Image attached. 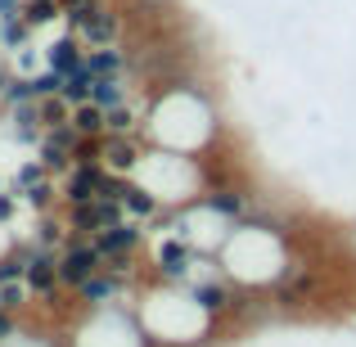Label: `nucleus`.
<instances>
[{
  "label": "nucleus",
  "instance_id": "obj_1",
  "mask_svg": "<svg viewBox=\"0 0 356 347\" xmlns=\"http://www.w3.org/2000/svg\"><path fill=\"white\" fill-rule=\"evenodd\" d=\"M95 271H104V252L95 248V239L86 234H68V243L59 248V284L68 293H77Z\"/></svg>",
  "mask_w": 356,
  "mask_h": 347
},
{
  "label": "nucleus",
  "instance_id": "obj_2",
  "mask_svg": "<svg viewBox=\"0 0 356 347\" xmlns=\"http://www.w3.org/2000/svg\"><path fill=\"white\" fill-rule=\"evenodd\" d=\"M27 289H32L36 302H59L63 284H59V252L50 248H36V243H27Z\"/></svg>",
  "mask_w": 356,
  "mask_h": 347
},
{
  "label": "nucleus",
  "instance_id": "obj_3",
  "mask_svg": "<svg viewBox=\"0 0 356 347\" xmlns=\"http://www.w3.org/2000/svg\"><path fill=\"white\" fill-rule=\"evenodd\" d=\"M131 284H136V280H127V275H118V271L104 266V271H95V275H90L72 298H77L86 312H104V307H113V302H122V298H127Z\"/></svg>",
  "mask_w": 356,
  "mask_h": 347
},
{
  "label": "nucleus",
  "instance_id": "obj_4",
  "mask_svg": "<svg viewBox=\"0 0 356 347\" xmlns=\"http://www.w3.org/2000/svg\"><path fill=\"white\" fill-rule=\"evenodd\" d=\"M104 176H108V167H104V163H72L68 172H63V185H59L63 208L99 199V185H104Z\"/></svg>",
  "mask_w": 356,
  "mask_h": 347
},
{
  "label": "nucleus",
  "instance_id": "obj_5",
  "mask_svg": "<svg viewBox=\"0 0 356 347\" xmlns=\"http://www.w3.org/2000/svg\"><path fill=\"white\" fill-rule=\"evenodd\" d=\"M72 149H77V127H72V122H63V127H50L41 136L36 158L45 163V172H50V176H63L72 167Z\"/></svg>",
  "mask_w": 356,
  "mask_h": 347
},
{
  "label": "nucleus",
  "instance_id": "obj_6",
  "mask_svg": "<svg viewBox=\"0 0 356 347\" xmlns=\"http://www.w3.org/2000/svg\"><path fill=\"white\" fill-rule=\"evenodd\" d=\"M145 221H118V226H108V230H99L95 234V248L104 252V261H113V257H136L140 252V243H145Z\"/></svg>",
  "mask_w": 356,
  "mask_h": 347
},
{
  "label": "nucleus",
  "instance_id": "obj_7",
  "mask_svg": "<svg viewBox=\"0 0 356 347\" xmlns=\"http://www.w3.org/2000/svg\"><path fill=\"white\" fill-rule=\"evenodd\" d=\"M86 50H90V45L81 41L77 32H68V36H59V41L45 45V68H54L59 77H68L72 68H81V63H86Z\"/></svg>",
  "mask_w": 356,
  "mask_h": 347
},
{
  "label": "nucleus",
  "instance_id": "obj_8",
  "mask_svg": "<svg viewBox=\"0 0 356 347\" xmlns=\"http://www.w3.org/2000/svg\"><path fill=\"white\" fill-rule=\"evenodd\" d=\"M140 136H104V167L118 176H131L140 167Z\"/></svg>",
  "mask_w": 356,
  "mask_h": 347
},
{
  "label": "nucleus",
  "instance_id": "obj_9",
  "mask_svg": "<svg viewBox=\"0 0 356 347\" xmlns=\"http://www.w3.org/2000/svg\"><path fill=\"white\" fill-rule=\"evenodd\" d=\"M68 217H63V208H54V212H41L36 217V226H32V243L36 248H50V252H59L63 243H68Z\"/></svg>",
  "mask_w": 356,
  "mask_h": 347
},
{
  "label": "nucleus",
  "instance_id": "obj_10",
  "mask_svg": "<svg viewBox=\"0 0 356 347\" xmlns=\"http://www.w3.org/2000/svg\"><path fill=\"white\" fill-rule=\"evenodd\" d=\"M118 36H122V14L108 9V5H99V14L90 18V27L81 32V41L95 50V45H118Z\"/></svg>",
  "mask_w": 356,
  "mask_h": 347
},
{
  "label": "nucleus",
  "instance_id": "obj_11",
  "mask_svg": "<svg viewBox=\"0 0 356 347\" xmlns=\"http://www.w3.org/2000/svg\"><path fill=\"white\" fill-rule=\"evenodd\" d=\"M122 212H127L131 221H145V226H149V221L163 212V199H158V194H149L145 185L131 181V185H127V194H122Z\"/></svg>",
  "mask_w": 356,
  "mask_h": 347
},
{
  "label": "nucleus",
  "instance_id": "obj_12",
  "mask_svg": "<svg viewBox=\"0 0 356 347\" xmlns=\"http://www.w3.org/2000/svg\"><path fill=\"white\" fill-rule=\"evenodd\" d=\"M86 68L95 77H127V50L122 45H95V50H86Z\"/></svg>",
  "mask_w": 356,
  "mask_h": 347
},
{
  "label": "nucleus",
  "instance_id": "obj_13",
  "mask_svg": "<svg viewBox=\"0 0 356 347\" xmlns=\"http://www.w3.org/2000/svg\"><path fill=\"white\" fill-rule=\"evenodd\" d=\"M72 127H77V136H108V113L95 99H86V104L72 108Z\"/></svg>",
  "mask_w": 356,
  "mask_h": 347
},
{
  "label": "nucleus",
  "instance_id": "obj_14",
  "mask_svg": "<svg viewBox=\"0 0 356 347\" xmlns=\"http://www.w3.org/2000/svg\"><path fill=\"white\" fill-rule=\"evenodd\" d=\"M127 95H131L127 77H95V86H90V99H95L99 108H118V104H127Z\"/></svg>",
  "mask_w": 356,
  "mask_h": 347
},
{
  "label": "nucleus",
  "instance_id": "obj_15",
  "mask_svg": "<svg viewBox=\"0 0 356 347\" xmlns=\"http://www.w3.org/2000/svg\"><path fill=\"white\" fill-rule=\"evenodd\" d=\"M90 86H95V72H90V68H86V63H81V68H72V72H68V77H63V86H59V95H63V99H68V104H72V108H77V104H86V99H90Z\"/></svg>",
  "mask_w": 356,
  "mask_h": 347
},
{
  "label": "nucleus",
  "instance_id": "obj_16",
  "mask_svg": "<svg viewBox=\"0 0 356 347\" xmlns=\"http://www.w3.org/2000/svg\"><path fill=\"white\" fill-rule=\"evenodd\" d=\"M18 199L27 203V208L41 217V212H54V208H63V199H59V185H50V176H45L41 185H32V190H23Z\"/></svg>",
  "mask_w": 356,
  "mask_h": 347
},
{
  "label": "nucleus",
  "instance_id": "obj_17",
  "mask_svg": "<svg viewBox=\"0 0 356 347\" xmlns=\"http://www.w3.org/2000/svg\"><path fill=\"white\" fill-rule=\"evenodd\" d=\"M54 18H63L59 0H27V5H23V23L32 27V32H36V27H50Z\"/></svg>",
  "mask_w": 356,
  "mask_h": 347
},
{
  "label": "nucleus",
  "instance_id": "obj_18",
  "mask_svg": "<svg viewBox=\"0 0 356 347\" xmlns=\"http://www.w3.org/2000/svg\"><path fill=\"white\" fill-rule=\"evenodd\" d=\"M99 5H104V0H77V5H63V27L81 36L90 27V18L99 14Z\"/></svg>",
  "mask_w": 356,
  "mask_h": 347
},
{
  "label": "nucleus",
  "instance_id": "obj_19",
  "mask_svg": "<svg viewBox=\"0 0 356 347\" xmlns=\"http://www.w3.org/2000/svg\"><path fill=\"white\" fill-rule=\"evenodd\" d=\"M27 41H32V27H27L23 18L0 23V50H27Z\"/></svg>",
  "mask_w": 356,
  "mask_h": 347
},
{
  "label": "nucleus",
  "instance_id": "obj_20",
  "mask_svg": "<svg viewBox=\"0 0 356 347\" xmlns=\"http://www.w3.org/2000/svg\"><path fill=\"white\" fill-rule=\"evenodd\" d=\"M108 113V136H140V127H136V108L131 104H118V108H104Z\"/></svg>",
  "mask_w": 356,
  "mask_h": 347
},
{
  "label": "nucleus",
  "instance_id": "obj_21",
  "mask_svg": "<svg viewBox=\"0 0 356 347\" xmlns=\"http://www.w3.org/2000/svg\"><path fill=\"white\" fill-rule=\"evenodd\" d=\"M32 302V289H27V280H9V284H0V307L5 312H23V307Z\"/></svg>",
  "mask_w": 356,
  "mask_h": 347
},
{
  "label": "nucleus",
  "instance_id": "obj_22",
  "mask_svg": "<svg viewBox=\"0 0 356 347\" xmlns=\"http://www.w3.org/2000/svg\"><path fill=\"white\" fill-rule=\"evenodd\" d=\"M41 122H45V131L72 122V104H68L63 95H45V99H41Z\"/></svg>",
  "mask_w": 356,
  "mask_h": 347
},
{
  "label": "nucleus",
  "instance_id": "obj_23",
  "mask_svg": "<svg viewBox=\"0 0 356 347\" xmlns=\"http://www.w3.org/2000/svg\"><path fill=\"white\" fill-rule=\"evenodd\" d=\"M36 99H41V95H36V81L32 77H14L0 104H5V108H18V104H36Z\"/></svg>",
  "mask_w": 356,
  "mask_h": 347
},
{
  "label": "nucleus",
  "instance_id": "obj_24",
  "mask_svg": "<svg viewBox=\"0 0 356 347\" xmlns=\"http://www.w3.org/2000/svg\"><path fill=\"white\" fill-rule=\"evenodd\" d=\"M23 275H27V243H18L14 252H5V257H0V284L23 280Z\"/></svg>",
  "mask_w": 356,
  "mask_h": 347
},
{
  "label": "nucleus",
  "instance_id": "obj_25",
  "mask_svg": "<svg viewBox=\"0 0 356 347\" xmlns=\"http://www.w3.org/2000/svg\"><path fill=\"white\" fill-rule=\"evenodd\" d=\"M45 176H50V172H45V163H41V158H27V163L14 172V190L23 194V190H32V185H41Z\"/></svg>",
  "mask_w": 356,
  "mask_h": 347
},
{
  "label": "nucleus",
  "instance_id": "obj_26",
  "mask_svg": "<svg viewBox=\"0 0 356 347\" xmlns=\"http://www.w3.org/2000/svg\"><path fill=\"white\" fill-rule=\"evenodd\" d=\"M72 163H104V136H77Z\"/></svg>",
  "mask_w": 356,
  "mask_h": 347
},
{
  "label": "nucleus",
  "instance_id": "obj_27",
  "mask_svg": "<svg viewBox=\"0 0 356 347\" xmlns=\"http://www.w3.org/2000/svg\"><path fill=\"white\" fill-rule=\"evenodd\" d=\"M32 81H36V95H41V99H45V95H59V86H63V77H59V72H54V68L36 72Z\"/></svg>",
  "mask_w": 356,
  "mask_h": 347
},
{
  "label": "nucleus",
  "instance_id": "obj_28",
  "mask_svg": "<svg viewBox=\"0 0 356 347\" xmlns=\"http://www.w3.org/2000/svg\"><path fill=\"white\" fill-rule=\"evenodd\" d=\"M18 330H23V325H18V316H14V312H5V307H0V347H5L9 339H14Z\"/></svg>",
  "mask_w": 356,
  "mask_h": 347
},
{
  "label": "nucleus",
  "instance_id": "obj_29",
  "mask_svg": "<svg viewBox=\"0 0 356 347\" xmlns=\"http://www.w3.org/2000/svg\"><path fill=\"white\" fill-rule=\"evenodd\" d=\"M18 203H23V199H18V190H0V221H9V217H14V208H18Z\"/></svg>",
  "mask_w": 356,
  "mask_h": 347
},
{
  "label": "nucleus",
  "instance_id": "obj_30",
  "mask_svg": "<svg viewBox=\"0 0 356 347\" xmlns=\"http://www.w3.org/2000/svg\"><path fill=\"white\" fill-rule=\"evenodd\" d=\"M23 5H27V0H0V23H9V18H23Z\"/></svg>",
  "mask_w": 356,
  "mask_h": 347
},
{
  "label": "nucleus",
  "instance_id": "obj_31",
  "mask_svg": "<svg viewBox=\"0 0 356 347\" xmlns=\"http://www.w3.org/2000/svg\"><path fill=\"white\" fill-rule=\"evenodd\" d=\"M9 81H14V72L5 68V63H0V99H5V90H9Z\"/></svg>",
  "mask_w": 356,
  "mask_h": 347
},
{
  "label": "nucleus",
  "instance_id": "obj_32",
  "mask_svg": "<svg viewBox=\"0 0 356 347\" xmlns=\"http://www.w3.org/2000/svg\"><path fill=\"white\" fill-rule=\"evenodd\" d=\"M59 5H77V0H59Z\"/></svg>",
  "mask_w": 356,
  "mask_h": 347
}]
</instances>
